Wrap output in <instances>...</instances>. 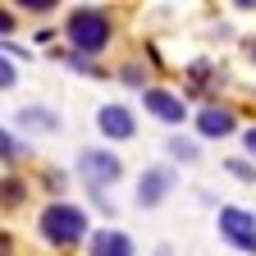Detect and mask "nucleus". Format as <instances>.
Segmentation results:
<instances>
[{
    "mask_svg": "<svg viewBox=\"0 0 256 256\" xmlns=\"http://www.w3.org/2000/svg\"><path fill=\"white\" fill-rule=\"evenodd\" d=\"M82 234H87V215H82L78 206L55 202V206H46V210H42V238H46V242L69 247V242H78Z\"/></svg>",
    "mask_w": 256,
    "mask_h": 256,
    "instance_id": "1",
    "label": "nucleus"
},
{
    "mask_svg": "<svg viewBox=\"0 0 256 256\" xmlns=\"http://www.w3.org/2000/svg\"><path fill=\"white\" fill-rule=\"evenodd\" d=\"M69 42L82 50V55H96L106 42H110V18L101 10H78L69 18Z\"/></svg>",
    "mask_w": 256,
    "mask_h": 256,
    "instance_id": "2",
    "label": "nucleus"
},
{
    "mask_svg": "<svg viewBox=\"0 0 256 256\" xmlns=\"http://www.w3.org/2000/svg\"><path fill=\"white\" fill-rule=\"evenodd\" d=\"M220 234L229 238L234 247H242V252H252V256H256V220H252L247 210L224 206V210H220Z\"/></svg>",
    "mask_w": 256,
    "mask_h": 256,
    "instance_id": "3",
    "label": "nucleus"
},
{
    "mask_svg": "<svg viewBox=\"0 0 256 256\" xmlns=\"http://www.w3.org/2000/svg\"><path fill=\"white\" fill-rule=\"evenodd\" d=\"M78 170H82V178H87V183L110 188V183L119 178V160H114V156H106V151H82Z\"/></svg>",
    "mask_w": 256,
    "mask_h": 256,
    "instance_id": "4",
    "label": "nucleus"
},
{
    "mask_svg": "<svg viewBox=\"0 0 256 256\" xmlns=\"http://www.w3.org/2000/svg\"><path fill=\"white\" fill-rule=\"evenodd\" d=\"M146 110H151L156 119H165V124H183V119H188V114H183V101H178V96H170V92H160V87L146 92Z\"/></svg>",
    "mask_w": 256,
    "mask_h": 256,
    "instance_id": "5",
    "label": "nucleus"
},
{
    "mask_svg": "<svg viewBox=\"0 0 256 256\" xmlns=\"http://www.w3.org/2000/svg\"><path fill=\"white\" fill-rule=\"evenodd\" d=\"M101 133L106 138H133V119H128L124 106H106L101 110Z\"/></svg>",
    "mask_w": 256,
    "mask_h": 256,
    "instance_id": "6",
    "label": "nucleus"
},
{
    "mask_svg": "<svg viewBox=\"0 0 256 256\" xmlns=\"http://www.w3.org/2000/svg\"><path fill=\"white\" fill-rule=\"evenodd\" d=\"M197 128H202L206 138H224V133H234V114L229 110H202Z\"/></svg>",
    "mask_w": 256,
    "mask_h": 256,
    "instance_id": "7",
    "label": "nucleus"
},
{
    "mask_svg": "<svg viewBox=\"0 0 256 256\" xmlns=\"http://www.w3.org/2000/svg\"><path fill=\"white\" fill-rule=\"evenodd\" d=\"M165 188H170V174H165V170H151V174L142 178V192H138V202H142V206H156L160 197H165Z\"/></svg>",
    "mask_w": 256,
    "mask_h": 256,
    "instance_id": "8",
    "label": "nucleus"
},
{
    "mask_svg": "<svg viewBox=\"0 0 256 256\" xmlns=\"http://www.w3.org/2000/svg\"><path fill=\"white\" fill-rule=\"evenodd\" d=\"M96 256H133V242L124 234H101L96 238Z\"/></svg>",
    "mask_w": 256,
    "mask_h": 256,
    "instance_id": "9",
    "label": "nucleus"
},
{
    "mask_svg": "<svg viewBox=\"0 0 256 256\" xmlns=\"http://www.w3.org/2000/svg\"><path fill=\"white\" fill-rule=\"evenodd\" d=\"M18 119H23V124H42V128H55V119H50L46 110H23Z\"/></svg>",
    "mask_w": 256,
    "mask_h": 256,
    "instance_id": "10",
    "label": "nucleus"
},
{
    "mask_svg": "<svg viewBox=\"0 0 256 256\" xmlns=\"http://www.w3.org/2000/svg\"><path fill=\"white\" fill-rule=\"evenodd\" d=\"M0 197H5L10 206H14V202H23V183H14V178H10L5 188H0Z\"/></svg>",
    "mask_w": 256,
    "mask_h": 256,
    "instance_id": "11",
    "label": "nucleus"
},
{
    "mask_svg": "<svg viewBox=\"0 0 256 256\" xmlns=\"http://www.w3.org/2000/svg\"><path fill=\"white\" fill-rule=\"evenodd\" d=\"M14 156H18L14 138H10V133H0V160H14Z\"/></svg>",
    "mask_w": 256,
    "mask_h": 256,
    "instance_id": "12",
    "label": "nucleus"
},
{
    "mask_svg": "<svg viewBox=\"0 0 256 256\" xmlns=\"http://www.w3.org/2000/svg\"><path fill=\"white\" fill-rule=\"evenodd\" d=\"M0 87H14V69H10L5 60H0Z\"/></svg>",
    "mask_w": 256,
    "mask_h": 256,
    "instance_id": "13",
    "label": "nucleus"
},
{
    "mask_svg": "<svg viewBox=\"0 0 256 256\" xmlns=\"http://www.w3.org/2000/svg\"><path fill=\"white\" fill-rule=\"evenodd\" d=\"M10 28H14V18H10L5 10H0V32H10Z\"/></svg>",
    "mask_w": 256,
    "mask_h": 256,
    "instance_id": "14",
    "label": "nucleus"
},
{
    "mask_svg": "<svg viewBox=\"0 0 256 256\" xmlns=\"http://www.w3.org/2000/svg\"><path fill=\"white\" fill-rule=\"evenodd\" d=\"M247 151L256 156V128H252V133H247Z\"/></svg>",
    "mask_w": 256,
    "mask_h": 256,
    "instance_id": "15",
    "label": "nucleus"
},
{
    "mask_svg": "<svg viewBox=\"0 0 256 256\" xmlns=\"http://www.w3.org/2000/svg\"><path fill=\"white\" fill-rule=\"evenodd\" d=\"M5 252H10V238H0V256H5Z\"/></svg>",
    "mask_w": 256,
    "mask_h": 256,
    "instance_id": "16",
    "label": "nucleus"
},
{
    "mask_svg": "<svg viewBox=\"0 0 256 256\" xmlns=\"http://www.w3.org/2000/svg\"><path fill=\"white\" fill-rule=\"evenodd\" d=\"M252 60H256V42H252Z\"/></svg>",
    "mask_w": 256,
    "mask_h": 256,
    "instance_id": "17",
    "label": "nucleus"
}]
</instances>
